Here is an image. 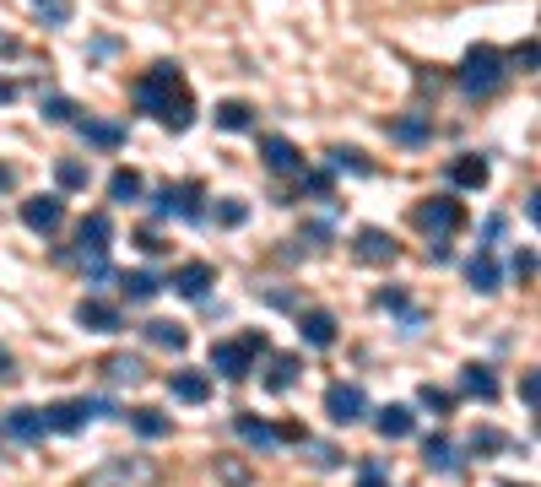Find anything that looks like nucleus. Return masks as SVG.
<instances>
[{
	"mask_svg": "<svg viewBox=\"0 0 541 487\" xmlns=\"http://www.w3.org/2000/svg\"><path fill=\"white\" fill-rule=\"evenodd\" d=\"M130 98H136V109H147L163 130H190L195 125V98L190 87H184L179 65H152L147 76H136V87H130Z\"/></svg>",
	"mask_w": 541,
	"mask_h": 487,
	"instance_id": "f257e3e1",
	"label": "nucleus"
},
{
	"mask_svg": "<svg viewBox=\"0 0 541 487\" xmlns=\"http://www.w3.org/2000/svg\"><path fill=\"white\" fill-rule=\"evenodd\" d=\"M163 482V466L152 455H109L82 477V487H157Z\"/></svg>",
	"mask_w": 541,
	"mask_h": 487,
	"instance_id": "f03ea898",
	"label": "nucleus"
},
{
	"mask_svg": "<svg viewBox=\"0 0 541 487\" xmlns=\"http://www.w3.org/2000/svg\"><path fill=\"white\" fill-rule=\"evenodd\" d=\"M271 341L266 331H244V336H233V341H211V374H222V379H249L255 374V358L266 352Z\"/></svg>",
	"mask_w": 541,
	"mask_h": 487,
	"instance_id": "7ed1b4c3",
	"label": "nucleus"
},
{
	"mask_svg": "<svg viewBox=\"0 0 541 487\" xmlns=\"http://www.w3.org/2000/svg\"><path fill=\"white\" fill-rule=\"evenodd\" d=\"M509 82V60L498 55L493 44H477L466 55V65H460V87L471 92V98H487V92H498Z\"/></svg>",
	"mask_w": 541,
	"mask_h": 487,
	"instance_id": "20e7f679",
	"label": "nucleus"
},
{
	"mask_svg": "<svg viewBox=\"0 0 541 487\" xmlns=\"http://www.w3.org/2000/svg\"><path fill=\"white\" fill-rule=\"evenodd\" d=\"M92 412L120 417V406H114V401H98V396H71V401L44 406V428H49V433H82V428L92 423Z\"/></svg>",
	"mask_w": 541,
	"mask_h": 487,
	"instance_id": "39448f33",
	"label": "nucleus"
},
{
	"mask_svg": "<svg viewBox=\"0 0 541 487\" xmlns=\"http://www.w3.org/2000/svg\"><path fill=\"white\" fill-rule=\"evenodd\" d=\"M412 222L428 233V239H450V233L466 228V206H460L455 195H428V201L412 212Z\"/></svg>",
	"mask_w": 541,
	"mask_h": 487,
	"instance_id": "423d86ee",
	"label": "nucleus"
},
{
	"mask_svg": "<svg viewBox=\"0 0 541 487\" xmlns=\"http://www.w3.org/2000/svg\"><path fill=\"white\" fill-rule=\"evenodd\" d=\"M201 201H206V190L201 184H163V190L152 195V217L163 222V217H184V222H201L206 212H201Z\"/></svg>",
	"mask_w": 541,
	"mask_h": 487,
	"instance_id": "0eeeda50",
	"label": "nucleus"
},
{
	"mask_svg": "<svg viewBox=\"0 0 541 487\" xmlns=\"http://www.w3.org/2000/svg\"><path fill=\"white\" fill-rule=\"evenodd\" d=\"M363 412H368V396H363V385H331L325 390V417H331L336 428H352V423H363Z\"/></svg>",
	"mask_w": 541,
	"mask_h": 487,
	"instance_id": "6e6552de",
	"label": "nucleus"
},
{
	"mask_svg": "<svg viewBox=\"0 0 541 487\" xmlns=\"http://www.w3.org/2000/svg\"><path fill=\"white\" fill-rule=\"evenodd\" d=\"M168 287H174L179 298H195V304H201L211 287H217V266H211V260H184V266L168 276Z\"/></svg>",
	"mask_w": 541,
	"mask_h": 487,
	"instance_id": "1a4fd4ad",
	"label": "nucleus"
},
{
	"mask_svg": "<svg viewBox=\"0 0 541 487\" xmlns=\"http://www.w3.org/2000/svg\"><path fill=\"white\" fill-rule=\"evenodd\" d=\"M76 325L82 331H125V314H120V304H109V298H82L76 304Z\"/></svg>",
	"mask_w": 541,
	"mask_h": 487,
	"instance_id": "9d476101",
	"label": "nucleus"
},
{
	"mask_svg": "<svg viewBox=\"0 0 541 487\" xmlns=\"http://www.w3.org/2000/svg\"><path fill=\"white\" fill-rule=\"evenodd\" d=\"M444 179H450L455 190H487V179H493V168H487V157H477V152H460V157H450V168H444Z\"/></svg>",
	"mask_w": 541,
	"mask_h": 487,
	"instance_id": "9b49d317",
	"label": "nucleus"
},
{
	"mask_svg": "<svg viewBox=\"0 0 541 487\" xmlns=\"http://www.w3.org/2000/svg\"><path fill=\"white\" fill-rule=\"evenodd\" d=\"M22 222H28L33 233H55L65 222V201L60 195H28V201H22Z\"/></svg>",
	"mask_w": 541,
	"mask_h": 487,
	"instance_id": "f8f14e48",
	"label": "nucleus"
},
{
	"mask_svg": "<svg viewBox=\"0 0 541 487\" xmlns=\"http://www.w3.org/2000/svg\"><path fill=\"white\" fill-rule=\"evenodd\" d=\"M352 249H358V260H363V266H390V260L401 255V244H395L385 228H358Z\"/></svg>",
	"mask_w": 541,
	"mask_h": 487,
	"instance_id": "ddd939ff",
	"label": "nucleus"
},
{
	"mask_svg": "<svg viewBox=\"0 0 541 487\" xmlns=\"http://www.w3.org/2000/svg\"><path fill=\"white\" fill-rule=\"evenodd\" d=\"M260 163L271 174H303V152L287 136H260Z\"/></svg>",
	"mask_w": 541,
	"mask_h": 487,
	"instance_id": "4468645a",
	"label": "nucleus"
},
{
	"mask_svg": "<svg viewBox=\"0 0 541 487\" xmlns=\"http://www.w3.org/2000/svg\"><path fill=\"white\" fill-rule=\"evenodd\" d=\"M168 396L184 401V406H201L211 396V374H201V368H174V374H168Z\"/></svg>",
	"mask_w": 541,
	"mask_h": 487,
	"instance_id": "2eb2a0df",
	"label": "nucleus"
},
{
	"mask_svg": "<svg viewBox=\"0 0 541 487\" xmlns=\"http://www.w3.org/2000/svg\"><path fill=\"white\" fill-rule=\"evenodd\" d=\"M298 336H303V347H336V314L331 309H303Z\"/></svg>",
	"mask_w": 541,
	"mask_h": 487,
	"instance_id": "dca6fc26",
	"label": "nucleus"
},
{
	"mask_svg": "<svg viewBox=\"0 0 541 487\" xmlns=\"http://www.w3.org/2000/svg\"><path fill=\"white\" fill-rule=\"evenodd\" d=\"M109 239H114V222H109V212H92V217H82V228H76V244H82V255H109Z\"/></svg>",
	"mask_w": 541,
	"mask_h": 487,
	"instance_id": "f3484780",
	"label": "nucleus"
},
{
	"mask_svg": "<svg viewBox=\"0 0 541 487\" xmlns=\"http://www.w3.org/2000/svg\"><path fill=\"white\" fill-rule=\"evenodd\" d=\"M0 423H6V433L11 439H22V444H33V439H44V412H38V406H11L6 417H0Z\"/></svg>",
	"mask_w": 541,
	"mask_h": 487,
	"instance_id": "a211bd4d",
	"label": "nucleus"
},
{
	"mask_svg": "<svg viewBox=\"0 0 541 487\" xmlns=\"http://www.w3.org/2000/svg\"><path fill=\"white\" fill-rule=\"evenodd\" d=\"M466 282L477 287V293H498V287H504V271H498L493 249H477V255L466 260Z\"/></svg>",
	"mask_w": 541,
	"mask_h": 487,
	"instance_id": "6ab92c4d",
	"label": "nucleus"
},
{
	"mask_svg": "<svg viewBox=\"0 0 541 487\" xmlns=\"http://www.w3.org/2000/svg\"><path fill=\"white\" fill-rule=\"evenodd\" d=\"M298 374H303V358H298V352H276V358L266 363V390H276V396H282V390L298 385Z\"/></svg>",
	"mask_w": 541,
	"mask_h": 487,
	"instance_id": "aec40b11",
	"label": "nucleus"
},
{
	"mask_svg": "<svg viewBox=\"0 0 541 487\" xmlns=\"http://www.w3.org/2000/svg\"><path fill=\"white\" fill-rule=\"evenodd\" d=\"M120 293L130 304H152V298L163 293V276L157 271H120Z\"/></svg>",
	"mask_w": 541,
	"mask_h": 487,
	"instance_id": "412c9836",
	"label": "nucleus"
},
{
	"mask_svg": "<svg viewBox=\"0 0 541 487\" xmlns=\"http://www.w3.org/2000/svg\"><path fill=\"white\" fill-rule=\"evenodd\" d=\"M76 136L87 141V147H103V152H114V147H125V130L120 125H109V120H76Z\"/></svg>",
	"mask_w": 541,
	"mask_h": 487,
	"instance_id": "4be33fe9",
	"label": "nucleus"
},
{
	"mask_svg": "<svg viewBox=\"0 0 541 487\" xmlns=\"http://www.w3.org/2000/svg\"><path fill=\"white\" fill-rule=\"evenodd\" d=\"M460 390H466V396H477V401H498L493 368H487V363H466V368H460Z\"/></svg>",
	"mask_w": 541,
	"mask_h": 487,
	"instance_id": "5701e85b",
	"label": "nucleus"
},
{
	"mask_svg": "<svg viewBox=\"0 0 541 487\" xmlns=\"http://www.w3.org/2000/svg\"><path fill=\"white\" fill-rule=\"evenodd\" d=\"M125 423L136 428L141 439H168V433H174V417H168V412H157V406H136V412H130Z\"/></svg>",
	"mask_w": 541,
	"mask_h": 487,
	"instance_id": "b1692460",
	"label": "nucleus"
},
{
	"mask_svg": "<svg viewBox=\"0 0 541 487\" xmlns=\"http://www.w3.org/2000/svg\"><path fill=\"white\" fill-rule=\"evenodd\" d=\"M422 460H428V471H439V477H455V471H460V460H455V444L444 439V433L422 439Z\"/></svg>",
	"mask_w": 541,
	"mask_h": 487,
	"instance_id": "393cba45",
	"label": "nucleus"
},
{
	"mask_svg": "<svg viewBox=\"0 0 541 487\" xmlns=\"http://www.w3.org/2000/svg\"><path fill=\"white\" fill-rule=\"evenodd\" d=\"M98 368H103V379H109V385H136V379L147 374V363L130 358V352H109V358H103Z\"/></svg>",
	"mask_w": 541,
	"mask_h": 487,
	"instance_id": "a878e982",
	"label": "nucleus"
},
{
	"mask_svg": "<svg viewBox=\"0 0 541 487\" xmlns=\"http://www.w3.org/2000/svg\"><path fill=\"white\" fill-rule=\"evenodd\" d=\"M385 130L401 141V147H422V141L433 136V120H428V114H401V120H390Z\"/></svg>",
	"mask_w": 541,
	"mask_h": 487,
	"instance_id": "bb28decb",
	"label": "nucleus"
},
{
	"mask_svg": "<svg viewBox=\"0 0 541 487\" xmlns=\"http://www.w3.org/2000/svg\"><path fill=\"white\" fill-rule=\"evenodd\" d=\"M374 428H379V439H406L417 428V417H412V406H379Z\"/></svg>",
	"mask_w": 541,
	"mask_h": 487,
	"instance_id": "cd10ccee",
	"label": "nucleus"
},
{
	"mask_svg": "<svg viewBox=\"0 0 541 487\" xmlns=\"http://www.w3.org/2000/svg\"><path fill=\"white\" fill-rule=\"evenodd\" d=\"M233 433H239L244 444H255V450H271V444H282V439H276V428L260 423L255 412H239V417H233Z\"/></svg>",
	"mask_w": 541,
	"mask_h": 487,
	"instance_id": "c85d7f7f",
	"label": "nucleus"
},
{
	"mask_svg": "<svg viewBox=\"0 0 541 487\" xmlns=\"http://www.w3.org/2000/svg\"><path fill=\"white\" fill-rule=\"evenodd\" d=\"M141 195H147V184H141L136 168H114V174H109V201L130 206V201H141Z\"/></svg>",
	"mask_w": 541,
	"mask_h": 487,
	"instance_id": "c756f323",
	"label": "nucleus"
},
{
	"mask_svg": "<svg viewBox=\"0 0 541 487\" xmlns=\"http://www.w3.org/2000/svg\"><path fill=\"white\" fill-rule=\"evenodd\" d=\"M147 341H152V347H174V352H184V347H190V331H184L179 320H152V325H147Z\"/></svg>",
	"mask_w": 541,
	"mask_h": 487,
	"instance_id": "7c9ffc66",
	"label": "nucleus"
},
{
	"mask_svg": "<svg viewBox=\"0 0 541 487\" xmlns=\"http://www.w3.org/2000/svg\"><path fill=\"white\" fill-rule=\"evenodd\" d=\"M249 125H255V109H249L244 98L217 103V130H249Z\"/></svg>",
	"mask_w": 541,
	"mask_h": 487,
	"instance_id": "2f4dec72",
	"label": "nucleus"
},
{
	"mask_svg": "<svg viewBox=\"0 0 541 487\" xmlns=\"http://www.w3.org/2000/svg\"><path fill=\"white\" fill-rule=\"evenodd\" d=\"M211 222H217V228H244V222H249V201H239V195H222V201L211 206Z\"/></svg>",
	"mask_w": 541,
	"mask_h": 487,
	"instance_id": "473e14b6",
	"label": "nucleus"
},
{
	"mask_svg": "<svg viewBox=\"0 0 541 487\" xmlns=\"http://www.w3.org/2000/svg\"><path fill=\"white\" fill-rule=\"evenodd\" d=\"M374 304H379V309H390V314H406V325H422V314L412 309V298H406L401 287H385V293H379Z\"/></svg>",
	"mask_w": 541,
	"mask_h": 487,
	"instance_id": "72a5a7b5",
	"label": "nucleus"
},
{
	"mask_svg": "<svg viewBox=\"0 0 541 487\" xmlns=\"http://www.w3.org/2000/svg\"><path fill=\"white\" fill-rule=\"evenodd\" d=\"M55 179H60V190H87V163H76V157H60L55 163Z\"/></svg>",
	"mask_w": 541,
	"mask_h": 487,
	"instance_id": "f704fd0d",
	"label": "nucleus"
},
{
	"mask_svg": "<svg viewBox=\"0 0 541 487\" xmlns=\"http://www.w3.org/2000/svg\"><path fill=\"white\" fill-rule=\"evenodd\" d=\"M331 168H347V174H374V163L358 147H331Z\"/></svg>",
	"mask_w": 541,
	"mask_h": 487,
	"instance_id": "c9c22d12",
	"label": "nucleus"
},
{
	"mask_svg": "<svg viewBox=\"0 0 541 487\" xmlns=\"http://www.w3.org/2000/svg\"><path fill=\"white\" fill-rule=\"evenodd\" d=\"M44 120L71 125V120H76V103H71V98H60V92H49V98H44Z\"/></svg>",
	"mask_w": 541,
	"mask_h": 487,
	"instance_id": "e433bc0d",
	"label": "nucleus"
},
{
	"mask_svg": "<svg viewBox=\"0 0 541 487\" xmlns=\"http://www.w3.org/2000/svg\"><path fill=\"white\" fill-rule=\"evenodd\" d=\"M417 401L428 406V412H439V417H450V412H455V396H450V390H433V385H422V390H417Z\"/></svg>",
	"mask_w": 541,
	"mask_h": 487,
	"instance_id": "4c0bfd02",
	"label": "nucleus"
},
{
	"mask_svg": "<svg viewBox=\"0 0 541 487\" xmlns=\"http://www.w3.org/2000/svg\"><path fill=\"white\" fill-rule=\"evenodd\" d=\"M217 477L228 487H249V466H239L233 455H217Z\"/></svg>",
	"mask_w": 541,
	"mask_h": 487,
	"instance_id": "58836bf2",
	"label": "nucleus"
},
{
	"mask_svg": "<svg viewBox=\"0 0 541 487\" xmlns=\"http://www.w3.org/2000/svg\"><path fill=\"white\" fill-rule=\"evenodd\" d=\"M504 444H509V439H504V433H498V428H482L477 439H471V455H487V450H504Z\"/></svg>",
	"mask_w": 541,
	"mask_h": 487,
	"instance_id": "ea45409f",
	"label": "nucleus"
},
{
	"mask_svg": "<svg viewBox=\"0 0 541 487\" xmlns=\"http://www.w3.org/2000/svg\"><path fill=\"white\" fill-rule=\"evenodd\" d=\"M358 487H390L385 466H379V460H363V471H358Z\"/></svg>",
	"mask_w": 541,
	"mask_h": 487,
	"instance_id": "a19ab883",
	"label": "nucleus"
},
{
	"mask_svg": "<svg viewBox=\"0 0 541 487\" xmlns=\"http://www.w3.org/2000/svg\"><path fill=\"white\" fill-rule=\"evenodd\" d=\"M298 179H303V190H309V195L331 201V174H320V168H314V174H298Z\"/></svg>",
	"mask_w": 541,
	"mask_h": 487,
	"instance_id": "79ce46f5",
	"label": "nucleus"
},
{
	"mask_svg": "<svg viewBox=\"0 0 541 487\" xmlns=\"http://www.w3.org/2000/svg\"><path fill=\"white\" fill-rule=\"evenodd\" d=\"M509 271H514V276H520V282H531V276H536V255H531V249H514V260H509Z\"/></svg>",
	"mask_w": 541,
	"mask_h": 487,
	"instance_id": "37998d69",
	"label": "nucleus"
},
{
	"mask_svg": "<svg viewBox=\"0 0 541 487\" xmlns=\"http://www.w3.org/2000/svg\"><path fill=\"white\" fill-rule=\"evenodd\" d=\"M509 65H520V71H536V38H525V44L509 55Z\"/></svg>",
	"mask_w": 541,
	"mask_h": 487,
	"instance_id": "c03bdc74",
	"label": "nucleus"
},
{
	"mask_svg": "<svg viewBox=\"0 0 541 487\" xmlns=\"http://www.w3.org/2000/svg\"><path fill=\"white\" fill-rule=\"evenodd\" d=\"M536 396H541V379H536V368H525V379H520V401L536 412Z\"/></svg>",
	"mask_w": 541,
	"mask_h": 487,
	"instance_id": "a18cd8bd",
	"label": "nucleus"
},
{
	"mask_svg": "<svg viewBox=\"0 0 541 487\" xmlns=\"http://www.w3.org/2000/svg\"><path fill=\"white\" fill-rule=\"evenodd\" d=\"M303 444H309V439H303ZM309 450H314V466H325V471L341 466V450H331V444H309Z\"/></svg>",
	"mask_w": 541,
	"mask_h": 487,
	"instance_id": "49530a36",
	"label": "nucleus"
},
{
	"mask_svg": "<svg viewBox=\"0 0 541 487\" xmlns=\"http://www.w3.org/2000/svg\"><path fill=\"white\" fill-rule=\"evenodd\" d=\"M6 379H17V358H11L6 347H0V385H6Z\"/></svg>",
	"mask_w": 541,
	"mask_h": 487,
	"instance_id": "de8ad7c7",
	"label": "nucleus"
},
{
	"mask_svg": "<svg viewBox=\"0 0 541 487\" xmlns=\"http://www.w3.org/2000/svg\"><path fill=\"white\" fill-rule=\"evenodd\" d=\"M136 244H141V249H147V255H163V249H168L163 239H157V233H141V239H136Z\"/></svg>",
	"mask_w": 541,
	"mask_h": 487,
	"instance_id": "09e8293b",
	"label": "nucleus"
},
{
	"mask_svg": "<svg viewBox=\"0 0 541 487\" xmlns=\"http://www.w3.org/2000/svg\"><path fill=\"white\" fill-rule=\"evenodd\" d=\"M0 55H17V38L11 33H0Z\"/></svg>",
	"mask_w": 541,
	"mask_h": 487,
	"instance_id": "8fccbe9b",
	"label": "nucleus"
},
{
	"mask_svg": "<svg viewBox=\"0 0 541 487\" xmlns=\"http://www.w3.org/2000/svg\"><path fill=\"white\" fill-rule=\"evenodd\" d=\"M11 98H17V87H11V82H0V103H11Z\"/></svg>",
	"mask_w": 541,
	"mask_h": 487,
	"instance_id": "3c124183",
	"label": "nucleus"
},
{
	"mask_svg": "<svg viewBox=\"0 0 541 487\" xmlns=\"http://www.w3.org/2000/svg\"><path fill=\"white\" fill-rule=\"evenodd\" d=\"M0 190H11V168L6 163H0Z\"/></svg>",
	"mask_w": 541,
	"mask_h": 487,
	"instance_id": "603ef678",
	"label": "nucleus"
}]
</instances>
